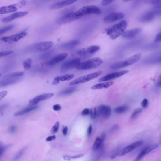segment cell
<instances>
[{
  "label": "cell",
  "mask_w": 161,
  "mask_h": 161,
  "mask_svg": "<svg viewBox=\"0 0 161 161\" xmlns=\"http://www.w3.org/2000/svg\"><path fill=\"white\" fill-rule=\"evenodd\" d=\"M103 63V61L102 59L98 57H95L86 61L80 62V63L78 65L76 68L78 70H89L98 67Z\"/></svg>",
  "instance_id": "3957f363"
},
{
  "label": "cell",
  "mask_w": 161,
  "mask_h": 161,
  "mask_svg": "<svg viewBox=\"0 0 161 161\" xmlns=\"http://www.w3.org/2000/svg\"><path fill=\"white\" fill-rule=\"evenodd\" d=\"M55 139H56V136L55 135H53L52 136L47 137L46 139V141L47 142L51 141L52 140H55Z\"/></svg>",
  "instance_id": "db71d44e"
},
{
  "label": "cell",
  "mask_w": 161,
  "mask_h": 161,
  "mask_svg": "<svg viewBox=\"0 0 161 161\" xmlns=\"http://www.w3.org/2000/svg\"><path fill=\"white\" fill-rule=\"evenodd\" d=\"M103 73L102 70H98V72L92 73L91 74L84 76L82 77H79L74 80L72 81L70 83V85H75L79 84L81 83H85L88 82L89 81L91 80L92 79L96 78L99 76L101 75Z\"/></svg>",
  "instance_id": "8992f818"
},
{
  "label": "cell",
  "mask_w": 161,
  "mask_h": 161,
  "mask_svg": "<svg viewBox=\"0 0 161 161\" xmlns=\"http://www.w3.org/2000/svg\"><path fill=\"white\" fill-rule=\"evenodd\" d=\"M6 149V146L1 141H0V158L3 155Z\"/></svg>",
  "instance_id": "74e56055"
},
{
  "label": "cell",
  "mask_w": 161,
  "mask_h": 161,
  "mask_svg": "<svg viewBox=\"0 0 161 161\" xmlns=\"http://www.w3.org/2000/svg\"><path fill=\"white\" fill-rule=\"evenodd\" d=\"M148 102V100H147V99H144L142 100V101L141 102L142 107L143 108H145V107L147 106V105Z\"/></svg>",
  "instance_id": "b9f144b4"
},
{
  "label": "cell",
  "mask_w": 161,
  "mask_h": 161,
  "mask_svg": "<svg viewBox=\"0 0 161 161\" xmlns=\"http://www.w3.org/2000/svg\"><path fill=\"white\" fill-rule=\"evenodd\" d=\"M53 95H54V94L53 93H43L42 95L38 96L35 98L30 100L29 101V104L31 105H35L36 104L39 103L40 102L43 101L47 100V99L52 98L53 96Z\"/></svg>",
  "instance_id": "5bb4252c"
},
{
  "label": "cell",
  "mask_w": 161,
  "mask_h": 161,
  "mask_svg": "<svg viewBox=\"0 0 161 161\" xmlns=\"http://www.w3.org/2000/svg\"><path fill=\"white\" fill-rule=\"evenodd\" d=\"M51 53V52H48L46 53H44L43 55H42L41 58L42 59L46 58V57L49 56L50 54Z\"/></svg>",
  "instance_id": "11a10c76"
},
{
  "label": "cell",
  "mask_w": 161,
  "mask_h": 161,
  "mask_svg": "<svg viewBox=\"0 0 161 161\" xmlns=\"http://www.w3.org/2000/svg\"><path fill=\"white\" fill-rule=\"evenodd\" d=\"M128 109H129V107L127 105H122L115 108L114 111L116 113L121 114L126 112L128 110Z\"/></svg>",
  "instance_id": "f546056e"
},
{
  "label": "cell",
  "mask_w": 161,
  "mask_h": 161,
  "mask_svg": "<svg viewBox=\"0 0 161 161\" xmlns=\"http://www.w3.org/2000/svg\"><path fill=\"white\" fill-rule=\"evenodd\" d=\"M145 2L147 3H149V4L150 3L151 4H160L161 3V1H153V0H152V1L148 0V1H145Z\"/></svg>",
  "instance_id": "60d3db41"
},
{
  "label": "cell",
  "mask_w": 161,
  "mask_h": 161,
  "mask_svg": "<svg viewBox=\"0 0 161 161\" xmlns=\"http://www.w3.org/2000/svg\"><path fill=\"white\" fill-rule=\"evenodd\" d=\"M7 93H8V92H7V91H1V92H0V101H1L3 98H5V96H6V95H7Z\"/></svg>",
  "instance_id": "7bdbcfd3"
},
{
  "label": "cell",
  "mask_w": 161,
  "mask_h": 161,
  "mask_svg": "<svg viewBox=\"0 0 161 161\" xmlns=\"http://www.w3.org/2000/svg\"><path fill=\"white\" fill-rule=\"evenodd\" d=\"M27 14H28V12H16L15 13H12L10 15L3 18L2 21L4 23L10 22L17 18H21L22 17H25Z\"/></svg>",
  "instance_id": "9a60e30c"
},
{
  "label": "cell",
  "mask_w": 161,
  "mask_h": 161,
  "mask_svg": "<svg viewBox=\"0 0 161 161\" xmlns=\"http://www.w3.org/2000/svg\"><path fill=\"white\" fill-rule=\"evenodd\" d=\"M97 114L104 119H106L110 116L112 110L110 107L106 105H100L96 109Z\"/></svg>",
  "instance_id": "30bf717a"
},
{
  "label": "cell",
  "mask_w": 161,
  "mask_h": 161,
  "mask_svg": "<svg viewBox=\"0 0 161 161\" xmlns=\"http://www.w3.org/2000/svg\"><path fill=\"white\" fill-rule=\"evenodd\" d=\"M142 112V109L141 108H137L135 109L131 114L130 118L131 119H135L136 118V117L138 116V115L141 113Z\"/></svg>",
  "instance_id": "d6a6232c"
},
{
  "label": "cell",
  "mask_w": 161,
  "mask_h": 161,
  "mask_svg": "<svg viewBox=\"0 0 161 161\" xmlns=\"http://www.w3.org/2000/svg\"><path fill=\"white\" fill-rule=\"evenodd\" d=\"M53 44L51 41L41 42L31 46L29 50L32 52H44L52 48Z\"/></svg>",
  "instance_id": "52a82bcc"
},
{
  "label": "cell",
  "mask_w": 161,
  "mask_h": 161,
  "mask_svg": "<svg viewBox=\"0 0 161 161\" xmlns=\"http://www.w3.org/2000/svg\"><path fill=\"white\" fill-rule=\"evenodd\" d=\"M8 106V105L7 104H3L0 105V113H1L3 111H4L5 109H6Z\"/></svg>",
  "instance_id": "681fc988"
},
{
  "label": "cell",
  "mask_w": 161,
  "mask_h": 161,
  "mask_svg": "<svg viewBox=\"0 0 161 161\" xmlns=\"http://www.w3.org/2000/svg\"><path fill=\"white\" fill-rule=\"evenodd\" d=\"M26 148H27V147H26L25 148H23L22 149H21L17 153V155L15 156V157H14V158H13V161H18V160L22 156V155L23 154L24 152H25V151L26 150Z\"/></svg>",
  "instance_id": "e575fe53"
},
{
  "label": "cell",
  "mask_w": 161,
  "mask_h": 161,
  "mask_svg": "<svg viewBox=\"0 0 161 161\" xmlns=\"http://www.w3.org/2000/svg\"><path fill=\"white\" fill-rule=\"evenodd\" d=\"M157 147H158V145L156 144L152 145L145 147L140 152L139 155L137 156L136 158L135 159L134 161H140L144 158L145 155H148V153H150L151 152H152V151L155 150Z\"/></svg>",
  "instance_id": "e0dca14e"
},
{
  "label": "cell",
  "mask_w": 161,
  "mask_h": 161,
  "mask_svg": "<svg viewBox=\"0 0 161 161\" xmlns=\"http://www.w3.org/2000/svg\"><path fill=\"white\" fill-rule=\"evenodd\" d=\"M38 106H33L25 108L23 110L16 112L14 114V116L22 115L26 114V113H29L32 112L33 111L35 110L38 109Z\"/></svg>",
  "instance_id": "d4e9b609"
},
{
  "label": "cell",
  "mask_w": 161,
  "mask_h": 161,
  "mask_svg": "<svg viewBox=\"0 0 161 161\" xmlns=\"http://www.w3.org/2000/svg\"><path fill=\"white\" fill-rule=\"evenodd\" d=\"M129 72V70H125L121 71V72L112 73L108 74L102 78H100V79H99V82L107 81L111 80L113 79H116V78L121 77L125 74L128 73Z\"/></svg>",
  "instance_id": "7c38bea8"
},
{
  "label": "cell",
  "mask_w": 161,
  "mask_h": 161,
  "mask_svg": "<svg viewBox=\"0 0 161 161\" xmlns=\"http://www.w3.org/2000/svg\"><path fill=\"white\" fill-rule=\"evenodd\" d=\"M92 132V125L90 124L88 127V129H87V135H88V137L90 136Z\"/></svg>",
  "instance_id": "f907efd6"
},
{
  "label": "cell",
  "mask_w": 161,
  "mask_h": 161,
  "mask_svg": "<svg viewBox=\"0 0 161 161\" xmlns=\"http://www.w3.org/2000/svg\"><path fill=\"white\" fill-rule=\"evenodd\" d=\"M141 32V29L140 28L132 29L131 30L124 31L121 35V36L125 38H133L138 35Z\"/></svg>",
  "instance_id": "ac0fdd59"
},
{
  "label": "cell",
  "mask_w": 161,
  "mask_h": 161,
  "mask_svg": "<svg viewBox=\"0 0 161 161\" xmlns=\"http://www.w3.org/2000/svg\"><path fill=\"white\" fill-rule=\"evenodd\" d=\"M31 62H32V61L30 59H28L27 60H26L25 62H24L23 66L26 70H27L30 69L31 66Z\"/></svg>",
  "instance_id": "d590c367"
},
{
  "label": "cell",
  "mask_w": 161,
  "mask_h": 161,
  "mask_svg": "<svg viewBox=\"0 0 161 161\" xmlns=\"http://www.w3.org/2000/svg\"><path fill=\"white\" fill-rule=\"evenodd\" d=\"M113 2V1H101V4L103 6H107V5H109L111 3Z\"/></svg>",
  "instance_id": "f6af8a7d"
},
{
  "label": "cell",
  "mask_w": 161,
  "mask_h": 161,
  "mask_svg": "<svg viewBox=\"0 0 161 161\" xmlns=\"http://www.w3.org/2000/svg\"><path fill=\"white\" fill-rule=\"evenodd\" d=\"M80 59L75 58L69 60L68 61H65L61 67V70L62 71H66L70 69H73L74 68H77L78 65L80 63Z\"/></svg>",
  "instance_id": "4fadbf2b"
},
{
  "label": "cell",
  "mask_w": 161,
  "mask_h": 161,
  "mask_svg": "<svg viewBox=\"0 0 161 161\" xmlns=\"http://www.w3.org/2000/svg\"><path fill=\"white\" fill-rule=\"evenodd\" d=\"M18 10V7L16 4L1 7L0 8V14H5L16 12Z\"/></svg>",
  "instance_id": "7402d4cb"
},
{
  "label": "cell",
  "mask_w": 161,
  "mask_h": 161,
  "mask_svg": "<svg viewBox=\"0 0 161 161\" xmlns=\"http://www.w3.org/2000/svg\"><path fill=\"white\" fill-rule=\"evenodd\" d=\"M100 49V47L98 46H92L87 48H83L77 51V54L78 55L84 56L90 53H94Z\"/></svg>",
  "instance_id": "2e32d148"
},
{
  "label": "cell",
  "mask_w": 161,
  "mask_h": 161,
  "mask_svg": "<svg viewBox=\"0 0 161 161\" xmlns=\"http://www.w3.org/2000/svg\"><path fill=\"white\" fill-rule=\"evenodd\" d=\"M157 85H158L159 87H160V86H161V80H160V79L159 80L158 83H157Z\"/></svg>",
  "instance_id": "6f0895ef"
},
{
  "label": "cell",
  "mask_w": 161,
  "mask_h": 161,
  "mask_svg": "<svg viewBox=\"0 0 161 161\" xmlns=\"http://www.w3.org/2000/svg\"><path fill=\"white\" fill-rule=\"evenodd\" d=\"M143 144V141L142 140H139L138 141H136L134 143H132L131 144L129 145L127 147H125L122 150L118 151L115 153H113L111 157L112 159L115 158L116 157L121 156H124L129 153L130 152H132L135 149L140 147Z\"/></svg>",
  "instance_id": "5b68a950"
},
{
  "label": "cell",
  "mask_w": 161,
  "mask_h": 161,
  "mask_svg": "<svg viewBox=\"0 0 161 161\" xmlns=\"http://www.w3.org/2000/svg\"><path fill=\"white\" fill-rule=\"evenodd\" d=\"M19 80H20V78H14V79L3 78L0 81V87H3L6 86H10L11 85L14 84L17 82H18Z\"/></svg>",
  "instance_id": "cb8c5ba5"
},
{
  "label": "cell",
  "mask_w": 161,
  "mask_h": 161,
  "mask_svg": "<svg viewBox=\"0 0 161 161\" xmlns=\"http://www.w3.org/2000/svg\"><path fill=\"white\" fill-rule=\"evenodd\" d=\"M24 75V72H17L12 73L11 74H8L3 77V78L7 79H14L18 78L20 77H22Z\"/></svg>",
  "instance_id": "4316f807"
},
{
  "label": "cell",
  "mask_w": 161,
  "mask_h": 161,
  "mask_svg": "<svg viewBox=\"0 0 161 161\" xmlns=\"http://www.w3.org/2000/svg\"><path fill=\"white\" fill-rule=\"evenodd\" d=\"M90 114H91V117H92V119H95L96 115H97V111H96V108H95V107L91 108L90 110Z\"/></svg>",
  "instance_id": "f35d334b"
},
{
  "label": "cell",
  "mask_w": 161,
  "mask_h": 161,
  "mask_svg": "<svg viewBox=\"0 0 161 161\" xmlns=\"http://www.w3.org/2000/svg\"><path fill=\"white\" fill-rule=\"evenodd\" d=\"M76 89V87H71V88H67L66 89L64 90L63 91L60 92L59 93V96H63L66 95H70L73 93L74 92Z\"/></svg>",
  "instance_id": "f1b7e54d"
},
{
  "label": "cell",
  "mask_w": 161,
  "mask_h": 161,
  "mask_svg": "<svg viewBox=\"0 0 161 161\" xmlns=\"http://www.w3.org/2000/svg\"><path fill=\"white\" fill-rule=\"evenodd\" d=\"M113 81L104 82V83H99L93 86L92 89L93 90L100 89L103 88H107L112 86L113 84Z\"/></svg>",
  "instance_id": "484cf974"
},
{
  "label": "cell",
  "mask_w": 161,
  "mask_h": 161,
  "mask_svg": "<svg viewBox=\"0 0 161 161\" xmlns=\"http://www.w3.org/2000/svg\"><path fill=\"white\" fill-rule=\"evenodd\" d=\"M13 53V51H3L0 52V57H4V56H8L10 55H12Z\"/></svg>",
  "instance_id": "ab89813d"
},
{
  "label": "cell",
  "mask_w": 161,
  "mask_h": 161,
  "mask_svg": "<svg viewBox=\"0 0 161 161\" xmlns=\"http://www.w3.org/2000/svg\"><path fill=\"white\" fill-rule=\"evenodd\" d=\"M125 15L122 12H113L104 18V22L106 23H110L116 21L122 20L124 18Z\"/></svg>",
  "instance_id": "8fae6325"
},
{
  "label": "cell",
  "mask_w": 161,
  "mask_h": 161,
  "mask_svg": "<svg viewBox=\"0 0 161 161\" xmlns=\"http://www.w3.org/2000/svg\"><path fill=\"white\" fill-rule=\"evenodd\" d=\"M90 114V110L87 108L85 109L82 111V115L83 116L88 115Z\"/></svg>",
  "instance_id": "ee69618b"
},
{
  "label": "cell",
  "mask_w": 161,
  "mask_h": 161,
  "mask_svg": "<svg viewBox=\"0 0 161 161\" xmlns=\"http://www.w3.org/2000/svg\"><path fill=\"white\" fill-rule=\"evenodd\" d=\"M80 18V17H78L75 14L74 12H70L69 13H65V14L63 15L61 17L59 18L56 20V23L59 24H66L75 20Z\"/></svg>",
  "instance_id": "ba28073f"
},
{
  "label": "cell",
  "mask_w": 161,
  "mask_h": 161,
  "mask_svg": "<svg viewBox=\"0 0 161 161\" xmlns=\"http://www.w3.org/2000/svg\"><path fill=\"white\" fill-rule=\"evenodd\" d=\"M61 107L60 104H55L53 106V109L55 111H60L61 109Z\"/></svg>",
  "instance_id": "816d5d0a"
},
{
  "label": "cell",
  "mask_w": 161,
  "mask_h": 161,
  "mask_svg": "<svg viewBox=\"0 0 161 161\" xmlns=\"http://www.w3.org/2000/svg\"><path fill=\"white\" fill-rule=\"evenodd\" d=\"M77 1H71V0H67V1H58L56 3H54L50 7V9H58L60 8H62L68 5H70L73 3L76 2Z\"/></svg>",
  "instance_id": "44dd1931"
},
{
  "label": "cell",
  "mask_w": 161,
  "mask_h": 161,
  "mask_svg": "<svg viewBox=\"0 0 161 161\" xmlns=\"http://www.w3.org/2000/svg\"><path fill=\"white\" fill-rule=\"evenodd\" d=\"M27 33L26 32L22 31L21 32L18 33L10 35V36L3 37V38H1V40L5 43L11 44V43H14V42L18 41L23 38H25V36L27 35Z\"/></svg>",
  "instance_id": "9c48e42d"
},
{
  "label": "cell",
  "mask_w": 161,
  "mask_h": 161,
  "mask_svg": "<svg viewBox=\"0 0 161 161\" xmlns=\"http://www.w3.org/2000/svg\"><path fill=\"white\" fill-rule=\"evenodd\" d=\"M59 122L57 121L55 123V125L52 127L51 129V132L52 134H55L58 131L59 128Z\"/></svg>",
  "instance_id": "8d00e7d4"
},
{
  "label": "cell",
  "mask_w": 161,
  "mask_h": 161,
  "mask_svg": "<svg viewBox=\"0 0 161 161\" xmlns=\"http://www.w3.org/2000/svg\"><path fill=\"white\" fill-rule=\"evenodd\" d=\"M101 12V10L95 5L85 6L74 12L75 14L79 17L87 14H100Z\"/></svg>",
  "instance_id": "277c9868"
},
{
  "label": "cell",
  "mask_w": 161,
  "mask_h": 161,
  "mask_svg": "<svg viewBox=\"0 0 161 161\" xmlns=\"http://www.w3.org/2000/svg\"><path fill=\"white\" fill-rule=\"evenodd\" d=\"M17 126H12L10 128L9 131L10 133H13L15 132L16 131H17Z\"/></svg>",
  "instance_id": "f5cc1de1"
},
{
  "label": "cell",
  "mask_w": 161,
  "mask_h": 161,
  "mask_svg": "<svg viewBox=\"0 0 161 161\" xmlns=\"http://www.w3.org/2000/svg\"><path fill=\"white\" fill-rule=\"evenodd\" d=\"M62 133H63V134L64 136H66L67 134L68 127L67 126H65V127H64L63 128V129H62Z\"/></svg>",
  "instance_id": "9f6ffc18"
},
{
  "label": "cell",
  "mask_w": 161,
  "mask_h": 161,
  "mask_svg": "<svg viewBox=\"0 0 161 161\" xmlns=\"http://www.w3.org/2000/svg\"><path fill=\"white\" fill-rule=\"evenodd\" d=\"M161 40V33H159V34H157L156 38H155V42H160Z\"/></svg>",
  "instance_id": "c3c4849f"
},
{
  "label": "cell",
  "mask_w": 161,
  "mask_h": 161,
  "mask_svg": "<svg viewBox=\"0 0 161 161\" xmlns=\"http://www.w3.org/2000/svg\"><path fill=\"white\" fill-rule=\"evenodd\" d=\"M67 56L68 55L67 53H62L53 57V58H52L50 61L47 62L46 64L47 66H50L55 65L56 64L58 63L59 62H61L65 60Z\"/></svg>",
  "instance_id": "d6986e66"
},
{
  "label": "cell",
  "mask_w": 161,
  "mask_h": 161,
  "mask_svg": "<svg viewBox=\"0 0 161 161\" xmlns=\"http://www.w3.org/2000/svg\"><path fill=\"white\" fill-rule=\"evenodd\" d=\"M74 77V74H66L64 75L60 76L55 78L53 83V84H58L60 82L70 80Z\"/></svg>",
  "instance_id": "603a6c76"
},
{
  "label": "cell",
  "mask_w": 161,
  "mask_h": 161,
  "mask_svg": "<svg viewBox=\"0 0 161 161\" xmlns=\"http://www.w3.org/2000/svg\"><path fill=\"white\" fill-rule=\"evenodd\" d=\"M15 27V25H9L8 26H6L5 27H2L0 29V35H3V34L6 33L7 32L10 31L11 29H12Z\"/></svg>",
  "instance_id": "1f68e13d"
},
{
  "label": "cell",
  "mask_w": 161,
  "mask_h": 161,
  "mask_svg": "<svg viewBox=\"0 0 161 161\" xmlns=\"http://www.w3.org/2000/svg\"><path fill=\"white\" fill-rule=\"evenodd\" d=\"M157 14V12L156 11L147 12L140 17L139 20L141 22H149L154 20Z\"/></svg>",
  "instance_id": "ffe728a7"
},
{
  "label": "cell",
  "mask_w": 161,
  "mask_h": 161,
  "mask_svg": "<svg viewBox=\"0 0 161 161\" xmlns=\"http://www.w3.org/2000/svg\"><path fill=\"white\" fill-rule=\"evenodd\" d=\"M141 53H136V55L131 56L127 60H125L124 61H120V62H116L115 63L111 65L110 68L111 70H115L129 66L130 65H132L138 61L141 58Z\"/></svg>",
  "instance_id": "7a4b0ae2"
},
{
  "label": "cell",
  "mask_w": 161,
  "mask_h": 161,
  "mask_svg": "<svg viewBox=\"0 0 161 161\" xmlns=\"http://www.w3.org/2000/svg\"><path fill=\"white\" fill-rule=\"evenodd\" d=\"M99 138H100V140H101V144L103 145V143H104V141L105 138H106V135H105V133H103Z\"/></svg>",
  "instance_id": "bcb514c9"
},
{
  "label": "cell",
  "mask_w": 161,
  "mask_h": 161,
  "mask_svg": "<svg viewBox=\"0 0 161 161\" xmlns=\"http://www.w3.org/2000/svg\"><path fill=\"white\" fill-rule=\"evenodd\" d=\"M128 24L125 20L121 21L108 29H106V34L109 35L111 39H115L122 35L127 27Z\"/></svg>",
  "instance_id": "6da1fadb"
},
{
  "label": "cell",
  "mask_w": 161,
  "mask_h": 161,
  "mask_svg": "<svg viewBox=\"0 0 161 161\" xmlns=\"http://www.w3.org/2000/svg\"><path fill=\"white\" fill-rule=\"evenodd\" d=\"M119 126L118 125H114L112 127V128H111V131L112 132H115V131H117V130H119Z\"/></svg>",
  "instance_id": "7dc6e473"
},
{
  "label": "cell",
  "mask_w": 161,
  "mask_h": 161,
  "mask_svg": "<svg viewBox=\"0 0 161 161\" xmlns=\"http://www.w3.org/2000/svg\"><path fill=\"white\" fill-rule=\"evenodd\" d=\"M80 44V41L78 40H73L65 43L62 45V47L64 48H71L78 46Z\"/></svg>",
  "instance_id": "83f0119b"
},
{
  "label": "cell",
  "mask_w": 161,
  "mask_h": 161,
  "mask_svg": "<svg viewBox=\"0 0 161 161\" xmlns=\"http://www.w3.org/2000/svg\"><path fill=\"white\" fill-rule=\"evenodd\" d=\"M84 155H77L76 156H64L63 158L64 160L66 161H70L72 159H77L83 157Z\"/></svg>",
  "instance_id": "836d02e7"
},
{
  "label": "cell",
  "mask_w": 161,
  "mask_h": 161,
  "mask_svg": "<svg viewBox=\"0 0 161 161\" xmlns=\"http://www.w3.org/2000/svg\"><path fill=\"white\" fill-rule=\"evenodd\" d=\"M102 145L101 144L100 138L97 137L96 140H95L93 145V151H96L99 148H100V147Z\"/></svg>",
  "instance_id": "4dcf8cb0"
}]
</instances>
